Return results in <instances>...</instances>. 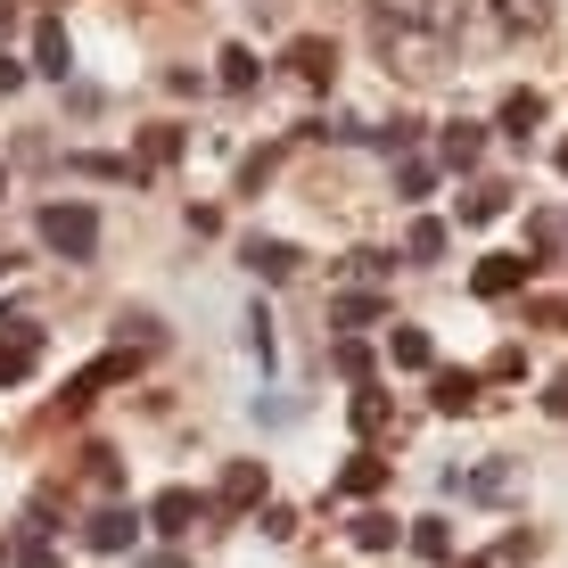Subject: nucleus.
<instances>
[{"instance_id": "9d476101", "label": "nucleus", "mask_w": 568, "mask_h": 568, "mask_svg": "<svg viewBox=\"0 0 568 568\" xmlns=\"http://www.w3.org/2000/svg\"><path fill=\"white\" fill-rule=\"evenodd\" d=\"M428 404L437 413H478V371H428Z\"/></svg>"}, {"instance_id": "72a5a7b5", "label": "nucleus", "mask_w": 568, "mask_h": 568, "mask_svg": "<svg viewBox=\"0 0 568 568\" xmlns=\"http://www.w3.org/2000/svg\"><path fill=\"white\" fill-rule=\"evenodd\" d=\"M544 413H552V420H568V371H560L552 387H544Z\"/></svg>"}, {"instance_id": "c9c22d12", "label": "nucleus", "mask_w": 568, "mask_h": 568, "mask_svg": "<svg viewBox=\"0 0 568 568\" xmlns=\"http://www.w3.org/2000/svg\"><path fill=\"white\" fill-rule=\"evenodd\" d=\"M9 17H17V9H9V0H0V33H9Z\"/></svg>"}, {"instance_id": "39448f33", "label": "nucleus", "mask_w": 568, "mask_h": 568, "mask_svg": "<svg viewBox=\"0 0 568 568\" xmlns=\"http://www.w3.org/2000/svg\"><path fill=\"white\" fill-rule=\"evenodd\" d=\"M527 272H536V256H478V272H469V288L478 297H519Z\"/></svg>"}, {"instance_id": "20e7f679", "label": "nucleus", "mask_w": 568, "mask_h": 568, "mask_svg": "<svg viewBox=\"0 0 568 568\" xmlns=\"http://www.w3.org/2000/svg\"><path fill=\"white\" fill-rule=\"evenodd\" d=\"M445 486H454V495H469V503H511V495H519V462H478L469 478L454 469Z\"/></svg>"}, {"instance_id": "f8f14e48", "label": "nucleus", "mask_w": 568, "mask_h": 568, "mask_svg": "<svg viewBox=\"0 0 568 568\" xmlns=\"http://www.w3.org/2000/svg\"><path fill=\"white\" fill-rule=\"evenodd\" d=\"M132 536H141V519H132V511H115V503L83 527V544H91V552H132Z\"/></svg>"}, {"instance_id": "4c0bfd02", "label": "nucleus", "mask_w": 568, "mask_h": 568, "mask_svg": "<svg viewBox=\"0 0 568 568\" xmlns=\"http://www.w3.org/2000/svg\"><path fill=\"white\" fill-rule=\"evenodd\" d=\"M0 190H9V165H0Z\"/></svg>"}, {"instance_id": "0eeeda50", "label": "nucleus", "mask_w": 568, "mask_h": 568, "mask_svg": "<svg viewBox=\"0 0 568 568\" xmlns=\"http://www.w3.org/2000/svg\"><path fill=\"white\" fill-rule=\"evenodd\" d=\"M33 363H42V329H33V322H17L9 338H0V387L33 379Z\"/></svg>"}, {"instance_id": "cd10ccee", "label": "nucleus", "mask_w": 568, "mask_h": 568, "mask_svg": "<svg viewBox=\"0 0 568 568\" xmlns=\"http://www.w3.org/2000/svg\"><path fill=\"white\" fill-rule=\"evenodd\" d=\"M17 568H67V552L42 544V536H26V544H17Z\"/></svg>"}, {"instance_id": "1a4fd4ad", "label": "nucleus", "mask_w": 568, "mask_h": 568, "mask_svg": "<svg viewBox=\"0 0 568 568\" xmlns=\"http://www.w3.org/2000/svg\"><path fill=\"white\" fill-rule=\"evenodd\" d=\"M240 256H247V272H256V281H297V272H305V256H297L288 240H247Z\"/></svg>"}, {"instance_id": "393cba45", "label": "nucleus", "mask_w": 568, "mask_h": 568, "mask_svg": "<svg viewBox=\"0 0 568 568\" xmlns=\"http://www.w3.org/2000/svg\"><path fill=\"white\" fill-rule=\"evenodd\" d=\"M503 199H511V190H503V182L469 190V199H462V223H495V214H503Z\"/></svg>"}, {"instance_id": "dca6fc26", "label": "nucleus", "mask_w": 568, "mask_h": 568, "mask_svg": "<svg viewBox=\"0 0 568 568\" xmlns=\"http://www.w3.org/2000/svg\"><path fill=\"white\" fill-rule=\"evenodd\" d=\"M379 486H387V462H379V454H355V462L338 469V495H346V503H371Z\"/></svg>"}, {"instance_id": "f03ea898", "label": "nucleus", "mask_w": 568, "mask_h": 568, "mask_svg": "<svg viewBox=\"0 0 568 568\" xmlns=\"http://www.w3.org/2000/svg\"><path fill=\"white\" fill-rule=\"evenodd\" d=\"M132 371H141V355H132V346H115V355H100L91 371H74V379H67V396H58V404H67V413H83V404L100 396V387H115V379H132Z\"/></svg>"}, {"instance_id": "2f4dec72", "label": "nucleus", "mask_w": 568, "mask_h": 568, "mask_svg": "<svg viewBox=\"0 0 568 568\" xmlns=\"http://www.w3.org/2000/svg\"><path fill=\"white\" fill-rule=\"evenodd\" d=\"M519 371H527V355H519V346H503V355L486 363V379H519Z\"/></svg>"}, {"instance_id": "2eb2a0df", "label": "nucleus", "mask_w": 568, "mask_h": 568, "mask_svg": "<svg viewBox=\"0 0 568 568\" xmlns=\"http://www.w3.org/2000/svg\"><path fill=\"white\" fill-rule=\"evenodd\" d=\"M478 149H486V124H469V115H462V124H445L437 132V156H445V165H478Z\"/></svg>"}, {"instance_id": "4468645a", "label": "nucleus", "mask_w": 568, "mask_h": 568, "mask_svg": "<svg viewBox=\"0 0 568 568\" xmlns=\"http://www.w3.org/2000/svg\"><path fill=\"white\" fill-rule=\"evenodd\" d=\"M173 156H182V124H149V132H141V156H132V173H165Z\"/></svg>"}, {"instance_id": "e433bc0d", "label": "nucleus", "mask_w": 568, "mask_h": 568, "mask_svg": "<svg viewBox=\"0 0 568 568\" xmlns=\"http://www.w3.org/2000/svg\"><path fill=\"white\" fill-rule=\"evenodd\" d=\"M560 173H568V141H560Z\"/></svg>"}, {"instance_id": "58836bf2", "label": "nucleus", "mask_w": 568, "mask_h": 568, "mask_svg": "<svg viewBox=\"0 0 568 568\" xmlns=\"http://www.w3.org/2000/svg\"><path fill=\"white\" fill-rule=\"evenodd\" d=\"M0 272H9V256H0Z\"/></svg>"}, {"instance_id": "9b49d317", "label": "nucleus", "mask_w": 568, "mask_h": 568, "mask_svg": "<svg viewBox=\"0 0 568 568\" xmlns=\"http://www.w3.org/2000/svg\"><path fill=\"white\" fill-rule=\"evenodd\" d=\"M199 511H206V503L190 495V486H165V495L149 503V527H156V536H182V527H199Z\"/></svg>"}, {"instance_id": "a878e982", "label": "nucleus", "mask_w": 568, "mask_h": 568, "mask_svg": "<svg viewBox=\"0 0 568 568\" xmlns=\"http://www.w3.org/2000/svg\"><path fill=\"white\" fill-rule=\"evenodd\" d=\"M486 560H495V568H519V560H536V536H527V527H511V536H503Z\"/></svg>"}, {"instance_id": "7ed1b4c3", "label": "nucleus", "mask_w": 568, "mask_h": 568, "mask_svg": "<svg viewBox=\"0 0 568 568\" xmlns=\"http://www.w3.org/2000/svg\"><path fill=\"white\" fill-rule=\"evenodd\" d=\"M281 67H288V74H297V83H305V91H329V74H338V50H329V42H322V33H297V42H288V50H281Z\"/></svg>"}, {"instance_id": "7c9ffc66", "label": "nucleus", "mask_w": 568, "mask_h": 568, "mask_svg": "<svg viewBox=\"0 0 568 568\" xmlns=\"http://www.w3.org/2000/svg\"><path fill=\"white\" fill-rule=\"evenodd\" d=\"M428 182H437V165H420V156L396 173V190H404V199H428Z\"/></svg>"}, {"instance_id": "f3484780", "label": "nucleus", "mask_w": 568, "mask_h": 568, "mask_svg": "<svg viewBox=\"0 0 568 568\" xmlns=\"http://www.w3.org/2000/svg\"><path fill=\"white\" fill-rule=\"evenodd\" d=\"M486 9H495L503 33H544L552 26V0H486Z\"/></svg>"}, {"instance_id": "aec40b11", "label": "nucleus", "mask_w": 568, "mask_h": 568, "mask_svg": "<svg viewBox=\"0 0 568 568\" xmlns=\"http://www.w3.org/2000/svg\"><path fill=\"white\" fill-rule=\"evenodd\" d=\"M495 124H503V132H519V141H527V132H536V124H544V91H503V108H495Z\"/></svg>"}, {"instance_id": "5701e85b", "label": "nucleus", "mask_w": 568, "mask_h": 568, "mask_svg": "<svg viewBox=\"0 0 568 568\" xmlns=\"http://www.w3.org/2000/svg\"><path fill=\"white\" fill-rule=\"evenodd\" d=\"M413 552L420 560H454V527L445 519H413Z\"/></svg>"}, {"instance_id": "412c9836", "label": "nucleus", "mask_w": 568, "mask_h": 568, "mask_svg": "<svg viewBox=\"0 0 568 568\" xmlns=\"http://www.w3.org/2000/svg\"><path fill=\"white\" fill-rule=\"evenodd\" d=\"M404 256H413V264H437L445 256V223H437V214H420V223L404 231Z\"/></svg>"}, {"instance_id": "f704fd0d", "label": "nucleus", "mask_w": 568, "mask_h": 568, "mask_svg": "<svg viewBox=\"0 0 568 568\" xmlns=\"http://www.w3.org/2000/svg\"><path fill=\"white\" fill-rule=\"evenodd\" d=\"M132 568H190V560H173V552H156V560H132Z\"/></svg>"}, {"instance_id": "f257e3e1", "label": "nucleus", "mask_w": 568, "mask_h": 568, "mask_svg": "<svg viewBox=\"0 0 568 568\" xmlns=\"http://www.w3.org/2000/svg\"><path fill=\"white\" fill-rule=\"evenodd\" d=\"M33 231H42V247L67 256V264H91V247H100V214H91L83 199H50L42 214H33Z\"/></svg>"}, {"instance_id": "b1692460", "label": "nucleus", "mask_w": 568, "mask_h": 568, "mask_svg": "<svg viewBox=\"0 0 568 568\" xmlns=\"http://www.w3.org/2000/svg\"><path fill=\"white\" fill-rule=\"evenodd\" d=\"M355 428L363 437H387V396L379 387H355Z\"/></svg>"}, {"instance_id": "6ab92c4d", "label": "nucleus", "mask_w": 568, "mask_h": 568, "mask_svg": "<svg viewBox=\"0 0 568 568\" xmlns=\"http://www.w3.org/2000/svg\"><path fill=\"white\" fill-rule=\"evenodd\" d=\"M329 322H338V329H363V322H387V297H379V288H346V297H338V305H329Z\"/></svg>"}, {"instance_id": "473e14b6", "label": "nucleus", "mask_w": 568, "mask_h": 568, "mask_svg": "<svg viewBox=\"0 0 568 568\" xmlns=\"http://www.w3.org/2000/svg\"><path fill=\"white\" fill-rule=\"evenodd\" d=\"M26 74H33V67H26V58H9V50H0V100H9V91H17V83H26Z\"/></svg>"}, {"instance_id": "423d86ee", "label": "nucleus", "mask_w": 568, "mask_h": 568, "mask_svg": "<svg viewBox=\"0 0 568 568\" xmlns=\"http://www.w3.org/2000/svg\"><path fill=\"white\" fill-rule=\"evenodd\" d=\"M256 503H264V462H231L214 486V511H256Z\"/></svg>"}, {"instance_id": "6e6552de", "label": "nucleus", "mask_w": 568, "mask_h": 568, "mask_svg": "<svg viewBox=\"0 0 568 568\" xmlns=\"http://www.w3.org/2000/svg\"><path fill=\"white\" fill-rule=\"evenodd\" d=\"M67 67H74L67 17H42V26H33V74H58V83H67Z\"/></svg>"}, {"instance_id": "4be33fe9", "label": "nucleus", "mask_w": 568, "mask_h": 568, "mask_svg": "<svg viewBox=\"0 0 568 568\" xmlns=\"http://www.w3.org/2000/svg\"><path fill=\"white\" fill-rule=\"evenodd\" d=\"M214 67H223V91H256V50H247V42H231Z\"/></svg>"}, {"instance_id": "c85d7f7f", "label": "nucleus", "mask_w": 568, "mask_h": 568, "mask_svg": "<svg viewBox=\"0 0 568 568\" xmlns=\"http://www.w3.org/2000/svg\"><path fill=\"white\" fill-rule=\"evenodd\" d=\"M338 371H346L355 387H371V346H363V338H346V346H338Z\"/></svg>"}, {"instance_id": "a211bd4d", "label": "nucleus", "mask_w": 568, "mask_h": 568, "mask_svg": "<svg viewBox=\"0 0 568 568\" xmlns=\"http://www.w3.org/2000/svg\"><path fill=\"white\" fill-rule=\"evenodd\" d=\"M346 536H355V552H396V511H355V527H346Z\"/></svg>"}, {"instance_id": "bb28decb", "label": "nucleus", "mask_w": 568, "mask_h": 568, "mask_svg": "<svg viewBox=\"0 0 568 568\" xmlns=\"http://www.w3.org/2000/svg\"><path fill=\"white\" fill-rule=\"evenodd\" d=\"M256 527L281 544V536H297V511H288V503H256Z\"/></svg>"}, {"instance_id": "c756f323", "label": "nucleus", "mask_w": 568, "mask_h": 568, "mask_svg": "<svg viewBox=\"0 0 568 568\" xmlns=\"http://www.w3.org/2000/svg\"><path fill=\"white\" fill-rule=\"evenodd\" d=\"M527 322L536 329H568V305L560 297H527Z\"/></svg>"}, {"instance_id": "ddd939ff", "label": "nucleus", "mask_w": 568, "mask_h": 568, "mask_svg": "<svg viewBox=\"0 0 568 568\" xmlns=\"http://www.w3.org/2000/svg\"><path fill=\"white\" fill-rule=\"evenodd\" d=\"M387 355H396V371H437V346H428V329H413V322L387 329Z\"/></svg>"}]
</instances>
